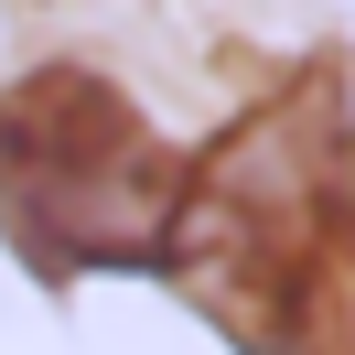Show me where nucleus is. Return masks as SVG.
<instances>
[{"instance_id": "obj_2", "label": "nucleus", "mask_w": 355, "mask_h": 355, "mask_svg": "<svg viewBox=\"0 0 355 355\" xmlns=\"http://www.w3.org/2000/svg\"><path fill=\"white\" fill-rule=\"evenodd\" d=\"M183 151L97 65H33L0 87V237L33 280L162 269Z\"/></svg>"}, {"instance_id": "obj_3", "label": "nucleus", "mask_w": 355, "mask_h": 355, "mask_svg": "<svg viewBox=\"0 0 355 355\" xmlns=\"http://www.w3.org/2000/svg\"><path fill=\"white\" fill-rule=\"evenodd\" d=\"M312 323H323V355H355V280L323 291V312H312Z\"/></svg>"}, {"instance_id": "obj_1", "label": "nucleus", "mask_w": 355, "mask_h": 355, "mask_svg": "<svg viewBox=\"0 0 355 355\" xmlns=\"http://www.w3.org/2000/svg\"><path fill=\"white\" fill-rule=\"evenodd\" d=\"M355 226V119L334 76H291L216 151H183V205L162 237V280L237 345H291L323 312Z\"/></svg>"}]
</instances>
